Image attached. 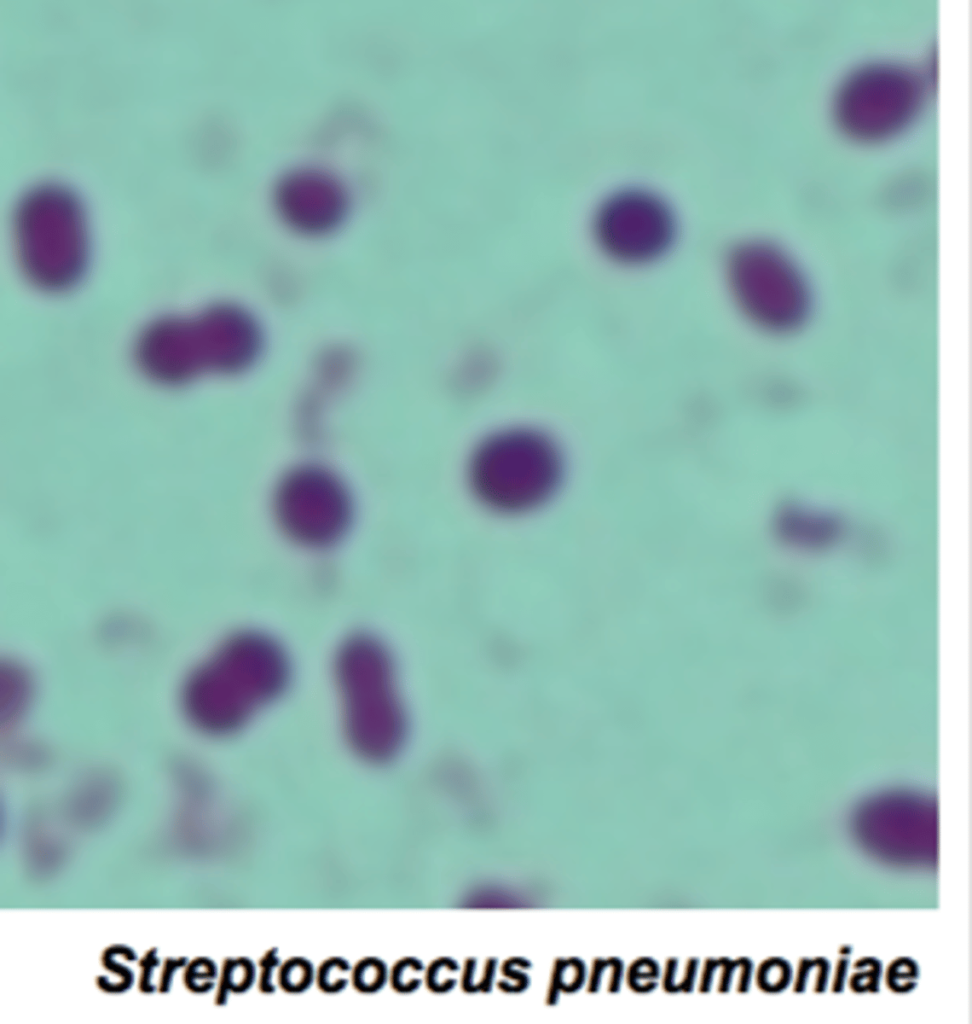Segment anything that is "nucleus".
Listing matches in <instances>:
<instances>
[{"label": "nucleus", "instance_id": "1", "mask_svg": "<svg viewBox=\"0 0 972 1024\" xmlns=\"http://www.w3.org/2000/svg\"><path fill=\"white\" fill-rule=\"evenodd\" d=\"M293 661L275 636L257 629L223 640L192 674L187 708L194 724L213 735L249 727L288 692Z\"/></svg>", "mask_w": 972, "mask_h": 1024}, {"label": "nucleus", "instance_id": "2", "mask_svg": "<svg viewBox=\"0 0 972 1024\" xmlns=\"http://www.w3.org/2000/svg\"><path fill=\"white\" fill-rule=\"evenodd\" d=\"M331 679L344 741L370 764L393 761L406 746L408 708L398 667L389 646L367 633L338 645Z\"/></svg>", "mask_w": 972, "mask_h": 1024}, {"label": "nucleus", "instance_id": "3", "mask_svg": "<svg viewBox=\"0 0 972 1024\" xmlns=\"http://www.w3.org/2000/svg\"><path fill=\"white\" fill-rule=\"evenodd\" d=\"M566 458L558 440L532 424L496 427L470 448L464 480L473 500L504 518L536 513L559 494Z\"/></svg>", "mask_w": 972, "mask_h": 1024}, {"label": "nucleus", "instance_id": "4", "mask_svg": "<svg viewBox=\"0 0 972 1024\" xmlns=\"http://www.w3.org/2000/svg\"><path fill=\"white\" fill-rule=\"evenodd\" d=\"M723 272L735 309L755 329L787 335L812 317L813 282L782 244L761 237L743 239L728 250Z\"/></svg>", "mask_w": 972, "mask_h": 1024}, {"label": "nucleus", "instance_id": "5", "mask_svg": "<svg viewBox=\"0 0 972 1024\" xmlns=\"http://www.w3.org/2000/svg\"><path fill=\"white\" fill-rule=\"evenodd\" d=\"M14 252L23 278L46 293H62L86 276L92 241L82 205L61 191L25 199L14 221Z\"/></svg>", "mask_w": 972, "mask_h": 1024}, {"label": "nucleus", "instance_id": "6", "mask_svg": "<svg viewBox=\"0 0 972 1024\" xmlns=\"http://www.w3.org/2000/svg\"><path fill=\"white\" fill-rule=\"evenodd\" d=\"M925 95L926 81L913 65L869 61L839 80L832 112L838 125L850 135L881 138L911 123L920 112Z\"/></svg>", "mask_w": 972, "mask_h": 1024}, {"label": "nucleus", "instance_id": "7", "mask_svg": "<svg viewBox=\"0 0 972 1024\" xmlns=\"http://www.w3.org/2000/svg\"><path fill=\"white\" fill-rule=\"evenodd\" d=\"M679 234L677 213L660 192L624 185L609 192L592 219L599 253L624 268H644L665 259Z\"/></svg>", "mask_w": 972, "mask_h": 1024}, {"label": "nucleus", "instance_id": "8", "mask_svg": "<svg viewBox=\"0 0 972 1024\" xmlns=\"http://www.w3.org/2000/svg\"><path fill=\"white\" fill-rule=\"evenodd\" d=\"M277 505L287 531L308 544L330 543L348 522L344 488L331 474L317 468L292 473L280 487Z\"/></svg>", "mask_w": 972, "mask_h": 1024}, {"label": "nucleus", "instance_id": "9", "mask_svg": "<svg viewBox=\"0 0 972 1024\" xmlns=\"http://www.w3.org/2000/svg\"><path fill=\"white\" fill-rule=\"evenodd\" d=\"M134 359L145 377L164 386H181L208 375L195 314H167L151 320L136 337Z\"/></svg>", "mask_w": 972, "mask_h": 1024}, {"label": "nucleus", "instance_id": "10", "mask_svg": "<svg viewBox=\"0 0 972 1024\" xmlns=\"http://www.w3.org/2000/svg\"><path fill=\"white\" fill-rule=\"evenodd\" d=\"M206 350L209 375L233 376L251 369L264 348L259 320L234 302H216L195 313Z\"/></svg>", "mask_w": 972, "mask_h": 1024}, {"label": "nucleus", "instance_id": "11", "mask_svg": "<svg viewBox=\"0 0 972 1024\" xmlns=\"http://www.w3.org/2000/svg\"><path fill=\"white\" fill-rule=\"evenodd\" d=\"M918 970L915 962L907 957H901L891 962L888 967L886 980L890 989L895 991L911 990L915 986V979Z\"/></svg>", "mask_w": 972, "mask_h": 1024}, {"label": "nucleus", "instance_id": "12", "mask_svg": "<svg viewBox=\"0 0 972 1024\" xmlns=\"http://www.w3.org/2000/svg\"><path fill=\"white\" fill-rule=\"evenodd\" d=\"M853 968L857 971L852 974L850 979L849 985L853 991L876 992L878 990L881 963L877 959L869 957L868 969H865L863 959H859Z\"/></svg>", "mask_w": 972, "mask_h": 1024}, {"label": "nucleus", "instance_id": "13", "mask_svg": "<svg viewBox=\"0 0 972 1024\" xmlns=\"http://www.w3.org/2000/svg\"><path fill=\"white\" fill-rule=\"evenodd\" d=\"M281 979L287 990H303L311 979V968L303 960H291L283 967Z\"/></svg>", "mask_w": 972, "mask_h": 1024}, {"label": "nucleus", "instance_id": "14", "mask_svg": "<svg viewBox=\"0 0 972 1024\" xmlns=\"http://www.w3.org/2000/svg\"><path fill=\"white\" fill-rule=\"evenodd\" d=\"M320 985L327 990L333 991L344 984L346 966L341 961H331L321 967Z\"/></svg>", "mask_w": 972, "mask_h": 1024}, {"label": "nucleus", "instance_id": "15", "mask_svg": "<svg viewBox=\"0 0 972 1024\" xmlns=\"http://www.w3.org/2000/svg\"><path fill=\"white\" fill-rule=\"evenodd\" d=\"M378 968L372 962H365L357 966L354 978L357 987L369 989L376 985L378 979Z\"/></svg>", "mask_w": 972, "mask_h": 1024}, {"label": "nucleus", "instance_id": "16", "mask_svg": "<svg viewBox=\"0 0 972 1024\" xmlns=\"http://www.w3.org/2000/svg\"><path fill=\"white\" fill-rule=\"evenodd\" d=\"M847 963H848V959H840L839 961H837L835 977H834V982H833V987H832L833 991L839 992V991L842 990L843 983H844V980H845V975H846V972H847Z\"/></svg>", "mask_w": 972, "mask_h": 1024}]
</instances>
